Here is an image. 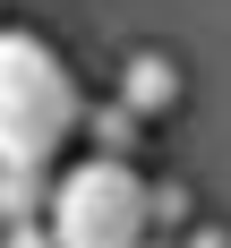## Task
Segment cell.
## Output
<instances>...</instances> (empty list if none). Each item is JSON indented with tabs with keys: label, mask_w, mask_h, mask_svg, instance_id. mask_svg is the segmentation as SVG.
<instances>
[{
	"label": "cell",
	"mask_w": 231,
	"mask_h": 248,
	"mask_svg": "<svg viewBox=\"0 0 231 248\" xmlns=\"http://www.w3.org/2000/svg\"><path fill=\"white\" fill-rule=\"evenodd\" d=\"M120 94L137 103L146 120H163V111H171V103H180V69H171V60H163V51H137V60H128V69H120Z\"/></svg>",
	"instance_id": "3"
},
{
	"label": "cell",
	"mask_w": 231,
	"mask_h": 248,
	"mask_svg": "<svg viewBox=\"0 0 231 248\" xmlns=\"http://www.w3.org/2000/svg\"><path fill=\"white\" fill-rule=\"evenodd\" d=\"M146 223H154V188L137 180L128 154L94 146V163L60 171V188H51V240L60 248H128Z\"/></svg>",
	"instance_id": "2"
},
{
	"label": "cell",
	"mask_w": 231,
	"mask_h": 248,
	"mask_svg": "<svg viewBox=\"0 0 231 248\" xmlns=\"http://www.w3.org/2000/svg\"><path fill=\"white\" fill-rule=\"evenodd\" d=\"M51 214V163H0V223Z\"/></svg>",
	"instance_id": "4"
},
{
	"label": "cell",
	"mask_w": 231,
	"mask_h": 248,
	"mask_svg": "<svg viewBox=\"0 0 231 248\" xmlns=\"http://www.w3.org/2000/svg\"><path fill=\"white\" fill-rule=\"evenodd\" d=\"M77 128H86V94L69 60L43 34L0 26V163H51Z\"/></svg>",
	"instance_id": "1"
},
{
	"label": "cell",
	"mask_w": 231,
	"mask_h": 248,
	"mask_svg": "<svg viewBox=\"0 0 231 248\" xmlns=\"http://www.w3.org/2000/svg\"><path fill=\"white\" fill-rule=\"evenodd\" d=\"M86 128H94V146H103V154H137V137H146V111H137L128 94H111L103 111H86Z\"/></svg>",
	"instance_id": "5"
}]
</instances>
